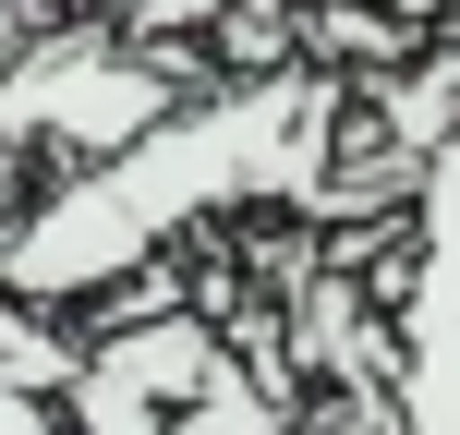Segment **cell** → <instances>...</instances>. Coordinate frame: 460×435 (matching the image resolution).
<instances>
[{"mask_svg":"<svg viewBox=\"0 0 460 435\" xmlns=\"http://www.w3.org/2000/svg\"><path fill=\"white\" fill-rule=\"evenodd\" d=\"M279 435H400V412H376V399H303Z\"/></svg>","mask_w":460,"mask_h":435,"instance_id":"obj_6","label":"cell"},{"mask_svg":"<svg viewBox=\"0 0 460 435\" xmlns=\"http://www.w3.org/2000/svg\"><path fill=\"white\" fill-rule=\"evenodd\" d=\"M194 97H207V73L182 48H146L121 24H61L0 73V158H61L73 182V170H110L121 145H146L158 121H182Z\"/></svg>","mask_w":460,"mask_h":435,"instance_id":"obj_2","label":"cell"},{"mask_svg":"<svg viewBox=\"0 0 460 435\" xmlns=\"http://www.w3.org/2000/svg\"><path fill=\"white\" fill-rule=\"evenodd\" d=\"M340 85L315 73H267V85H207L182 121L121 145L110 170L49 182L24 218H0V291L37 315H97L121 278L170 266L182 230H218L243 206H327L340 170Z\"/></svg>","mask_w":460,"mask_h":435,"instance_id":"obj_1","label":"cell"},{"mask_svg":"<svg viewBox=\"0 0 460 435\" xmlns=\"http://www.w3.org/2000/svg\"><path fill=\"white\" fill-rule=\"evenodd\" d=\"M73 435H279L291 399L230 351L218 315H146V326H85V363L61 387Z\"/></svg>","mask_w":460,"mask_h":435,"instance_id":"obj_3","label":"cell"},{"mask_svg":"<svg viewBox=\"0 0 460 435\" xmlns=\"http://www.w3.org/2000/svg\"><path fill=\"white\" fill-rule=\"evenodd\" d=\"M73 363H85V339H73L61 315H37V302L0 291V399H61Z\"/></svg>","mask_w":460,"mask_h":435,"instance_id":"obj_5","label":"cell"},{"mask_svg":"<svg viewBox=\"0 0 460 435\" xmlns=\"http://www.w3.org/2000/svg\"><path fill=\"white\" fill-rule=\"evenodd\" d=\"M388 351H400V375H388L400 435H460V134L412 182V254H400Z\"/></svg>","mask_w":460,"mask_h":435,"instance_id":"obj_4","label":"cell"},{"mask_svg":"<svg viewBox=\"0 0 460 435\" xmlns=\"http://www.w3.org/2000/svg\"><path fill=\"white\" fill-rule=\"evenodd\" d=\"M0 435H73L61 399H0Z\"/></svg>","mask_w":460,"mask_h":435,"instance_id":"obj_7","label":"cell"}]
</instances>
